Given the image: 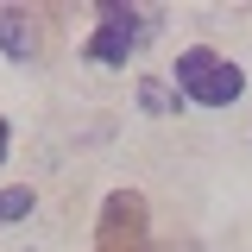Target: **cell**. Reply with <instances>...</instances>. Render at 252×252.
Segmentation results:
<instances>
[{
    "label": "cell",
    "mask_w": 252,
    "mask_h": 252,
    "mask_svg": "<svg viewBox=\"0 0 252 252\" xmlns=\"http://www.w3.org/2000/svg\"><path fill=\"white\" fill-rule=\"evenodd\" d=\"M177 89H183L189 101H202V107H227V101H240L246 76L227 57H215V51H183V57H177Z\"/></svg>",
    "instance_id": "6da1fadb"
},
{
    "label": "cell",
    "mask_w": 252,
    "mask_h": 252,
    "mask_svg": "<svg viewBox=\"0 0 252 252\" xmlns=\"http://www.w3.org/2000/svg\"><path fill=\"white\" fill-rule=\"evenodd\" d=\"M94 252H152V240H145V202H139L132 189H120V195L101 202Z\"/></svg>",
    "instance_id": "7a4b0ae2"
},
{
    "label": "cell",
    "mask_w": 252,
    "mask_h": 252,
    "mask_svg": "<svg viewBox=\"0 0 252 252\" xmlns=\"http://www.w3.org/2000/svg\"><path fill=\"white\" fill-rule=\"evenodd\" d=\"M145 32H152L145 13H132V6H120V0H101V32L89 38V57L94 63H126L139 44H145Z\"/></svg>",
    "instance_id": "3957f363"
},
{
    "label": "cell",
    "mask_w": 252,
    "mask_h": 252,
    "mask_svg": "<svg viewBox=\"0 0 252 252\" xmlns=\"http://www.w3.org/2000/svg\"><path fill=\"white\" fill-rule=\"evenodd\" d=\"M0 44H6V57H32V44H38V32H32V19L26 13H0Z\"/></svg>",
    "instance_id": "277c9868"
},
{
    "label": "cell",
    "mask_w": 252,
    "mask_h": 252,
    "mask_svg": "<svg viewBox=\"0 0 252 252\" xmlns=\"http://www.w3.org/2000/svg\"><path fill=\"white\" fill-rule=\"evenodd\" d=\"M32 215V189H0V220H26Z\"/></svg>",
    "instance_id": "5b68a950"
},
{
    "label": "cell",
    "mask_w": 252,
    "mask_h": 252,
    "mask_svg": "<svg viewBox=\"0 0 252 252\" xmlns=\"http://www.w3.org/2000/svg\"><path fill=\"white\" fill-rule=\"evenodd\" d=\"M139 101H145L152 114H170V94H164V82H145V89H139Z\"/></svg>",
    "instance_id": "8992f818"
},
{
    "label": "cell",
    "mask_w": 252,
    "mask_h": 252,
    "mask_svg": "<svg viewBox=\"0 0 252 252\" xmlns=\"http://www.w3.org/2000/svg\"><path fill=\"white\" fill-rule=\"evenodd\" d=\"M0 158H6V120H0Z\"/></svg>",
    "instance_id": "52a82bcc"
}]
</instances>
